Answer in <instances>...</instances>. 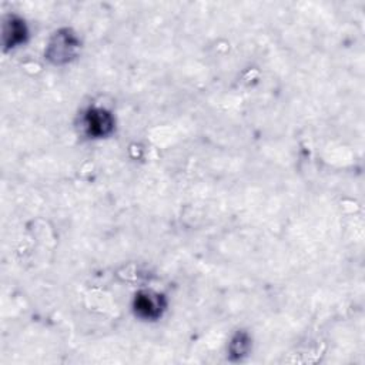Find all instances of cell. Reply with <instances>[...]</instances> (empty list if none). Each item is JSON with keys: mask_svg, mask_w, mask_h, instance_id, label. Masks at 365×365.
<instances>
[{"mask_svg": "<svg viewBox=\"0 0 365 365\" xmlns=\"http://www.w3.org/2000/svg\"><path fill=\"white\" fill-rule=\"evenodd\" d=\"M26 38H27V27L24 21L16 16H10L4 21V27H3V41L6 48H13L24 43Z\"/></svg>", "mask_w": 365, "mask_h": 365, "instance_id": "obj_4", "label": "cell"}, {"mask_svg": "<svg viewBox=\"0 0 365 365\" xmlns=\"http://www.w3.org/2000/svg\"><path fill=\"white\" fill-rule=\"evenodd\" d=\"M86 133L91 137H106L108 135L114 128V118L113 115L100 107L88 108L83 118Z\"/></svg>", "mask_w": 365, "mask_h": 365, "instance_id": "obj_3", "label": "cell"}, {"mask_svg": "<svg viewBox=\"0 0 365 365\" xmlns=\"http://www.w3.org/2000/svg\"><path fill=\"white\" fill-rule=\"evenodd\" d=\"M78 48L80 41L77 36L70 29H61L50 38L46 48V57L54 64H64L76 57Z\"/></svg>", "mask_w": 365, "mask_h": 365, "instance_id": "obj_1", "label": "cell"}, {"mask_svg": "<svg viewBox=\"0 0 365 365\" xmlns=\"http://www.w3.org/2000/svg\"><path fill=\"white\" fill-rule=\"evenodd\" d=\"M250 345H251V342H250L248 335L245 332H237L235 336L232 338L231 344H230V355H231V358L238 359V358L244 356L248 352Z\"/></svg>", "mask_w": 365, "mask_h": 365, "instance_id": "obj_5", "label": "cell"}, {"mask_svg": "<svg viewBox=\"0 0 365 365\" xmlns=\"http://www.w3.org/2000/svg\"><path fill=\"white\" fill-rule=\"evenodd\" d=\"M133 308L135 315L144 319H157L161 317L165 301L164 297L151 291H140L135 294L133 301Z\"/></svg>", "mask_w": 365, "mask_h": 365, "instance_id": "obj_2", "label": "cell"}]
</instances>
